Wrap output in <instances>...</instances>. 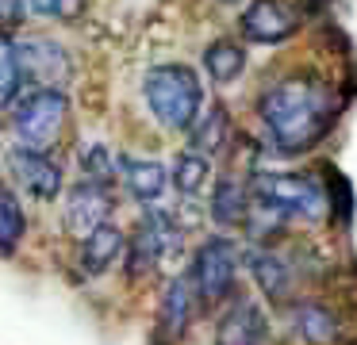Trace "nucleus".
<instances>
[{
    "label": "nucleus",
    "instance_id": "15",
    "mask_svg": "<svg viewBox=\"0 0 357 345\" xmlns=\"http://www.w3.org/2000/svg\"><path fill=\"white\" fill-rule=\"evenodd\" d=\"M123 253H127V234L116 222H104L100 230H93L89 238L77 242V273L85 276V280L104 276Z\"/></svg>",
    "mask_w": 357,
    "mask_h": 345
},
{
    "label": "nucleus",
    "instance_id": "10",
    "mask_svg": "<svg viewBox=\"0 0 357 345\" xmlns=\"http://www.w3.org/2000/svg\"><path fill=\"white\" fill-rule=\"evenodd\" d=\"M273 330H269V314L257 299L250 296H234L223 303L215 319V345H269Z\"/></svg>",
    "mask_w": 357,
    "mask_h": 345
},
{
    "label": "nucleus",
    "instance_id": "3",
    "mask_svg": "<svg viewBox=\"0 0 357 345\" xmlns=\"http://www.w3.org/2000/svg\"><path fill=\"white\" fill-rule=\"evenodd\" d=\"M242 261H246V250L227 234H211V238H204V242L196 245L188 276H192L200 311L223 307L227 299L238 296V265Z\"/></svg>",
    "mask_w": 357,
    "mask_h": 345
},
{
    "label": "nucleus",
    "instance_id": "13",
    "mask_svg": "<svg viewBox=\"0 0 357 345\" xmlns=\"http://www.w3.org/2000/svg\"><path fill=\"white\" fill-rule=\"evenodd\" d=\"M192 307L196 303V288H192V276L188 273H177L165 280V291H162V307H158V326H154V337L165 345H177L185 337L188 322H192Z\"/></svg>",
    "mask_w": 357,
    "mask_h": 345
},
{
    "label": "nucleus",
    "instance_id": "9",
    "mask_svg": "<svg viewBox=\"0 0 357 345\" xmlns=\"http://www.w3.org/2000/svg\"><path fill=\"white\" fill-rule=\"evenodd\" d=\"M116 211V196H112V184H96V181H77L62 199V219L66 230L73 238H89L93 230H100L104 222H112Z\"/></svg>",
    "mask_w": 357,
    "mask_h": 345
},
{
    "label": "nucleus",
    "instance_id": "20",
    "mask_svg": "<svg viewBox=\"0 0 357 345\" xmlns=\"http://www.w3.org/2000/svg\"><path fill=\"white\" fill-rule=\"evenodd\" d=\"M73 161H77L81 181L112 184V181L119 176V158L100 142V138H81V142H77V153H73Z\"/></svg>",
    "mask_w": 357,
    "mask_h": 345
},
{
    "label": "nucleus",
    "instance_id": "5",
    "mask_svg": "<svg viewBox=\"0 0 357 345\" xmlns=\"http://www.w3.org/2000/svg\"><path fill=\"white\" fill-rule=\"evenodd\" d=\"M0 43H8L12 58L20 66V77H24V89H62L73 77V58L58 38L50 35H16V31H4Z\"/></svg>",
    "mask_w": 357,
    "mask_h": 345
},
{
    "label": "nucleus",
    "instance_id": "7",
    "mask_svg": "<svg viewBox=\"0 0 357 345\" xmlns=\"http://www.w3.org/2000/svg\"><path fill=\"white\" fill-rule=\"evenodd\" d=\"M8 176L20 192H27L31 199L39 204H54L62 196V184H66V173L50 150H31V146H12L8 150Z\"/></svg>",
    "mask_w": 357,
    "mask_h": 345
},
{
    "label": "nucleus",
    "instance_id": "14",
    "mask_svg": "<svg viewBox=\"0 0 357 345\" xmlns=\"http://www.w3.org/2000/svg\"><path fill=\"white\" fill-rule=\"evenodd\" d=\"M284 319L292 326V334L307 345H334L338 342V311H334L326 299L315 296H296L292 303L284 307Z\"/></svg>",
    "mask_w": 357,
    "mask_h": 345
},
{
    "label": "nucleus",
    "instance_id": "2",
    "mask_svg": "<svg viewBox=\"0 0 357 345\" xmlns=\"http://www.w3.org/2000/svg\"><path fill=\"white\" fill-rule=\"evenodd\" d=\"M142 100L165 130L188 135L204 115V81L185 61H162L142 77Z\"/></svg>",
    "mask_w": 357,
    "mask_h": 345
},
{
    "label": "nucleus",
    "instance_id": "22",
    "mask_svg": "<svg viewBox=\"0 0 357 345\" xmlns=\"http://www.w3.org/2000/svg\"><path fill=\"white\" fill-rule=\"evenodd\" d=\"M27 234V215L20 207L16 188H4V199H0V238H4V253H16L20 238Z\"/></svg>",
    "mask_w": 357,
    "mask_h": 345
},
{
    "label": "nucleus",
    "instance_id": "17",
    "mask_svg": "<svg viewBox=\"0 0 357 345\" xmlns=\"http://www.w3.org/2000/svg\"><path fill=\"white\" fill-rule=\"evenodd\" d=\"M234 127H231V112H227L223 104H211L204 107V115L196 119V127L188 130V146L200 153H208V158H219V153L227 150V146H234Z\"/></svg>",
    "mask_w": 357,
    "mask_h": 345
},
{
    "label": "nucleus",
    "instance_id": "1",
    "mask_svg": "<svg viewBox=\"0 0 357 345\" xmlns=\"http://www.w3.org/2000/svg\"><path fill=\"white\" fill-rule=\"evenodd\" d=\"M257 119L265 146L280 158H296L331 135L338 119V92L315 73L277 77L257 96Z\"/></svg>",
    "mask_w": 357,
    "mask_h": 345
},
{
    "label": "nucleus",
    "instance_id": "11",
    "mask_svg": "<svg viewBox=\"0 0 357 345\" xmlns=\"http://www.w3.org/2000/svg\"><path fill=\"white\" fill-rule=\"evenodd\" d=\"M246 268L254 276V284L261 288L265 299H273L277 307H288L296 299V265L280 245H246Z\"/></svg>",
    "mask_w": 357,
    "mask_h": 345
},
{
    "label": "nucleus",
    "instance_id": "19",
    "mask_svg": "<svg viewBox=\"0 0 357 345\" xmlns=\"http://www.w3.org/2000/svg\"><path fill=\"white\" fill-rule=\"evenodd\" d=\"M169 176H173V188H177L181 199H196L204 192V184H208V176H211V158L188 146V150H181L177 158H173Z\"/></svg>",
    "mask_w": 357,
    "mask_h": 345
},
{
    "label": "nucleus",
    "instance_id": "8",
    "mask_svg": "<svg viewBox=\"0 0 357 345\" xmlns=\"http://www.w3.org/2000/svg\"><path fill=\"white\" fill-rule=\"evenodd\" d=\"M303 15L288 0H250L238 15V35L257 46H277L300 31Z\"/></svg>",
    "mask_w": 357,
    "mask_h": 345
},
{
    "label": "nucleus",
    "instance_id": "4",
    "mask_svg": "<svg viewBox=\"0 0 357 345\" xmlns=\"http://www.w3.org/2000/svg\"><path fill=\"white\" fill-rule=\"evenodd\" d=\"M66 112H70V100L62 89H24L4 115H8V130L16 146L50 150L66 127Z\"/></svg>",
    "mask_w": 357,
    "mask_h": 345
},
{
    "label": "nucleus",
    "instance_id": "21",
    "mask_svg": "<svg viewBox=\"0 0 357 345\" xmlns=\"http://www.w3.org/2000/svg\"><path fill=\"white\" fill-rule=\"evenodd\" d=\"M24 20H50V23H73L89 12V0H20Z\"/></svg>",
    "mask_w": 357,
    "mask_h": 345
},
{
    "label": "nucleus",
    "instance_id": "18",
    "mask_svg": "<svg viewBox=\"0 0 357 345\" xmlns=\"http://www.w3.org/2000/svg\"><path fill=\"white\" fill-rule=\"evenodd\" d=\"M246 69V50L234 38H215V43L204 46V73L215 84H234Z\"/></svg>",
    "mask_w": 357,
    "mask_h": 345
},
{
    "label": "nucleus",
    "instance_id": "6",
    "mask_svg": "<svg viewBox=\"0 0 357 345\" xmlns=\"http://www.w3.org/2000/svg\"><path fill=\"white\" fill-rule=\"evenodd\" d=\"M254 192L311 227H319L331 215V188L315 173H265L261 169L254 176Z\"/></svg>",
    "mask_w": 357,
    "mask_h": 345
},
{
    "label": "nucleus",
    "instance_id": "12",
    "mask_svg": "<svg viewBox=\"0 0 357 345\" xmlns=\"http://www.w3.org/2000/svg\"><path fill=\"white\" fill-rule=\"evenodd\" d=\"M254 176L257 173H219L215 184H211V196H208V215L215 227L223 230H234L246 222V211H250V199H254Z\"/></svg>",
    "mask_w": 357,
    "mask_h": 345
},
{
    "label": "nucleus",
    "instance_id": "16",
    "mask_svg": "<svg viewBox=\"0 0 357 345\" xmlns=\"http://www.w3.org/2000/svg\"><path fill=\"white\" fill-rule=\"evenodd\" d=\"M119 176H123V188L131 192L139 204L158 207L169 188V169L158 158H135V153H119Z\"/></svg>",
    "mask_w": 357,
    "mask_h": 345
}]
</instances>
